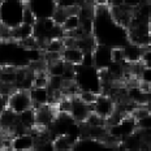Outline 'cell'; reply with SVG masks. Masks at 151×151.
I'll use <instances>...</instances> for the list:
<instances>
[{"instance_id": "obj_11", "label": "cell", "mask_w": 151, "mask_h": 151, "mask_svg": "<svg viewBox=\"0 0 151 151\" xmlns=\"http://www.w3.org/2000/svg\"><path fill=\"white\" fill-rule=\"evenodd\" d=\"M35 145V137L33 133H20L11 138V150L17 151H27L33 150Z\"/></svg>"}, {"instance_id": "obj_2", "label": "cell", "mask_w": 151, "mask_h": 151, "mask_svg": "<svg viewBox=\"0 0 151 151\" xmlns=\"http://www.w3.org/2000/svg\"><path fill=\"white\" fill-rule=\"evenodd\" d=\"M0 65H12L16 68L29 67L27 48L13 39H0Z\"/></svg>"}, {"instance_id": "obj_22", "label": "cell", "mask_w": 151, "mask_h": 151, "mask_svg": "<svg viewBox=\"0 0 151 151\" xmlns=\"http://www.w3.org/2000/svg\"><path fill=\"white\" fill-rule=\"evenodd\" d=\"M137 129L139 130H151V117L149 116H145V117L137 120Z\"/></svg>"}, {"instance_id": "obj_25", "label": "cell", "mask_w": 151, "mask_h": 151, "mask_svg": "<svg viewBox=\"0 0 151 151\" xmlns=\"http://www.w3.org/2000/svg\"><path fill=\"white\" fill-rule=\"evenodd\" d=\"M143 1H150V0H143Z\"/></svg>"}, {"instance_id": "obj_7", "label": "cell", "mask_w": 151, "mask_h": 151, "mask_svg": "<svg viewBox=\"0 0 151 151\" xmlns=\"http://www.w3.org/2000/svg\"><path fill=\"white\" fill-rule=\"evenodd\" d=\"M35 111V127L38 129H48L58 116V109L53 104H43Z\"/></svg>"}, {"instance_id": "obj_24", "label": "cell", "mask_w": 151, "mask_h": 151, "mask_svg": "<svg viewBox=\"0 0 151 151\" xmlns=\"http://www.w3.org/2000/svg\"><path fill=\"white\" fill-rule=\"evenodd\" d=\"M7 99H8V96L0 94V113L3 112V109H4L5 107H7Z\"/></svg>"}, {"instance_id": "obj_4", "label": "cell", "mask_w": 151, "mask_h": 151, "mask_svg": "<svg viewBox=\"0 0 151 151\" xmlns=\"http://www.w3.org/2000/svg\"><path fill=\"white\" fill-rule=\"evenodd\" d=\"M25 0H1L0 1V24L13 29L22 24Z\"/></svg>"}, {"instance_id": "obj_23", "label": "cell", "mask_w": 151, "mask_h": 151, "mask_svg": "<svg viewBox=\"0 0 151 151\" xmlns=\"http://www.w3.org/2000/svg\"><path fill=\"white\" fill-rule=\"evenodd\" d=\"M37 21L35 16L33 14V12L29 9L26 4H25V9H24V16H22V22L24 24H29V25H34V22Z\"/></svg>"}, {"instance_id": "obj_9", "label": "cell", "mask_w": 151, "mask_h": 151, "mask_svg": "<svg viewBox=\"0 0 151 151\" xmlns=\"http://www.w3.org/2000/svg\"><path fill=\"white\" fill-rule=\"evenodd\" d=\"M116 109V100L107 94H98L95 102L93 103V112L98 116L108 119Z\"/></svg>"}, {"instance_id": "obj_20", "label": "cell", "mask_w": 151, "mask_h": 151, "mask_svg": "<svg viewBox=\"0 0 151 151\" xmlns=\"http://www.w3.org/2000/svg\"><path fill=\"white\" fill-rule=\"evenodd\" d=\"M77 96L80 98L82 102L87 103V104H91L93 106V103L95 102L96 96H98V94L93 93V91H83V90H80L77 94Z\"/></svg>"}, {"instance_id": "obj_13", "label": "cell", "mask_w": 151, "mask_h": 151, "mask_svg": "<svg viewBox=\"0 0 151 151\" xmlns=\"http://www.w3.org/2000/svg\"><path fill=\"white\" fill-rule=\"evenodd\" d=\"M147 47V46H146ZM146 47H142L139 45H136L133 42H128L127 45L122 46V53H124V60L128 64H137L141 61L143 50Z\"/></svg>"}, {"instance_id": "obj_14", "label": "cell", "mask_w": 151, "mask_h": 151, "mask_svg": "<svg viewBox=\"0 0 151 151\" xmlns=\"http://www.w3.org/2000/svg\"><path fill=\"white\" fill-rule=\"evenodd\" d=\"M82 56H83V51L76 46L64 47L60 52L61 60L70 65H80L81 61H82Z\"/></svg>"}, {"instance_id": "obj_19", "label": "cell", "mask_w": 151, "mask_h": 151, "mask_svg": "<svg viewBox=\"0 0 151 151\" xmlns=\"http://www.w3.org/2000/svg\"><path fill=\"white\" fill-rule=\"evenodd\" d=\"M63 86H64V80H63L61 76H50L48 74V83H47V87H48L51 91H58L61 90Z\"/></svg>"}, {"instance_id": "obj_21", "label": "cell", "mask_w": 151, "mask_h": 151, "mask_svg": "<svg viewBox=\"0 0 151 151\" xmlns=\"http://www.w3.org/2000/svg\"><path fill=\"white\" fill-rule=\"evenodd\" d=\"M138 80L141 82H151V67H143L141 68L139 73H138Z\"/></svg>"}, {"instance_id": "obj_8", "label": "cell", "mask_w": 151, "mask_h": 151, "mask_svg": "<svg viewBox=\"0 0 151 151\" xmlns=\"http://www.w3.org/2000/svg\"><path fill=\"white\" fill-rule=\"evenodd\" d=\"M93 112V106L82 102L77 95L70 96V107H69V115L78 124H83L89 115Z\"/></svg>"}, {"instance_id": "obj_18", "label": "cell", "mask_w": 151, "mask_h": 151, "mask_svg": "<svg viewBox=\"0 0 151 151\" xmlns=\"http://www.w3.org/2000/svg\"><path fill=\"white\" fill-rule=\"evenodd\" d=\"M80 24H81V20H80V16L78 14H68L67 17H65L61 27H63V30L65 31V34H69V33H72V31H74L77 27H80Z\"/></svg>"}, {"instance_id": "obj_5", "label": "cell", "mask_w": 151, "mask_h": 151, "mask_svg": "<svg viewBox=\"0 0 151 151\" xmlns=\"http://www.w3.org/2000/svg\"><path fill=\"white\" fill-rule=\"evenodd\" d=\"M25 4L33 12L37 20L52 18L55 11L58 9L56 0H25Z\"/></svg>"}, {"instance_id": "obj_10", "label": "cell", "mask_w": 151, "mask_h": 151, "mask_svg": "<svg viewBox=\"0 0 151 151\" xmlns=\"http://www.w3.org/2000/svg\"><path fill=\"white\" fill-rule=\"evenodd\" d=\"M112 48L104 45H98L93 50V59H94V67L99 70L106 69L108 64L112 61Z\"/></svg>"}, {"instance_id": "obj_12", "label": "cell", "mask_w": 151, "mask_h": 151, "mask_svg": "<svg viewBox=\"0 0 151 151\" xmlns=\"http://www.w3.org/2000/svg\"><path fill=\"white\" fill-rule=\"evenodd\" d=\"M33 108L37 109L43 104H51V90L48 87H31L29 90Z\"/></svg>"}, {"instance_id": "obj_16", "label": "cell", "mask_w": 151, "mask_h": 151, "mask_svg": "<svg viewBox=\"0 0 151 151\" xmlns=\"http://www.w3.org/2000/svg\"><path fill=\"white\" fill-rule=\"evenodd\" d=\"M17 121L20 122L27 132L31 130L33 128H35V111H34L33 107L17 113Z\"/></svg>"}, {"instance_id": "obj_17", "label": "cell", "mask_w": 151, "mask_h": 151, "mask_svg": "<svg viewBox=\"0 0 151 151\" xmlns=\"http://www.w3.org/2000/svg\"><path fill=\"white\" fill-rule=\"evenodd\" d=\"M33 37V25L29 24H21L17 27L11 29V39L21 42V40L26 39V38Z\"/></svg>"}, {"instance_id": "obj_1", "label": "cell", "mask_w": 151, "mask_h": 151, "mask_svg": "<svg viewBox=\"0 0 151 151\" xmlns=\"http://www.w3.org/2000/svg\"><path fill=\"white\" fill-rule=\"evenodd\" d=\"M93 37L98 45H104L111 48L122 47L129 42L128 30L113 20L107 4L94 5Z\"/></svg>"}, {"instance_id": "obj_6", "label": "cell", "mask_w": 151, "mask_h": 151, "mask_svg": "<svg viewBox=\"0 0 151 151\" xmlns=\"http://www.w3.org/2000/svg\"><path fill=\"white\" fill-rule=\"evenodd\" d=\"M31 106H33V102H31L29 90L14 89L8 95L7 107L14 113H20L27 108H31Z\"/></svg>"}, {"instance_id": "obj_15", "label": "cell", "mask_w": 151, "mask_h": 151, "mask_svg": "<svg viewBox=\"0 0 151 151\" xmlns=\"http://www.w3.org/2000/svg\"><path fill=\"white\" fill-rule=\"evenodd\" d=\"M77 142V139L67 136V134H60L56 136L52 139V147L56 151H67V150H73L74 143Z\"/></svg>"}, {"instance_id": "obj_3", "label": "cell", "mask_w": 151, "mask_h": 151, "mask_svg": "<svg viewBox=\"0 0 151 151\" xmlns=\"http://www.w3.org/2000/svg\"><path fill=\"white\" fill-rule=\"evenodd\" d=\"M74 83L78 90L93 91L95 94L102 93V80H100L99 69L95 67H83V65H74Z\"/></svg>"}]
</instances>
